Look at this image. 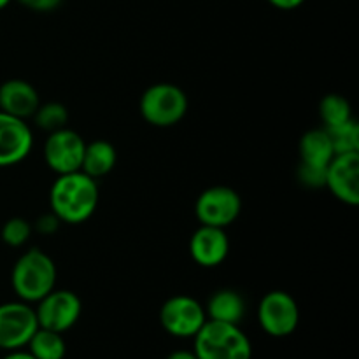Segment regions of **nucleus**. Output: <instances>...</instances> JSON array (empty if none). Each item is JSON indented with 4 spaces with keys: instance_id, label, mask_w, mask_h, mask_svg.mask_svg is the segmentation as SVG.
<instances>
[{
    "instance_id": "nucleus-1",
    "label": "nucleus",
    "mask_w": 359,
    "mask_h": 359,
    "mask_svg": "<svg viewBox=\"0 0 359 359\" xmlns=\"http://www.w3.org/2000/svg\"><path fill=\"white\" fill-rule=\"evenodd\" d=\"M49 203L60 223H84L98 205L97 179L83 170L58 175L49 191Z\"/></svg>"
},
{
    "instance_id": "nucleus-2",
    "label": "nucleus",
    "mask_w": 359,
    "mask_h": 359,
    "mask_svg": "<svg viewBox=\"0 0 359 359\" xmlns=\"http://www.w3.org/2000/svg\"><path fill=\"white\" fill-rule=\"evenodd\" d=\"M11 284L21 302L37 304L49 291L55 290V262L41 249H28L14 263L13 272H11Z\"/></svg>"
},
{
    "instance_id": "nucleus-3",
    "label": "nucleus",
    "mask_w": 359,
    "mask_h": 359,
    "mask_svg": "<svg viewBox=\"0 0 359 359\" xmlns=\"http://www.w3.org/2000/svg\"><path fill=\"white\" fill-rule=\"evenodd\" d=\"M193 353L198 359H251L252 346L238 325L207 319L195 337Z\"/></svg>"
},
{
    "instance_id": "nucleus-4",
    "label": "nucleus",
    "mask_w": 359,
    "mask_h": 359,
    "mask_svg": "<svg viewBox=\"0 0 359 359\" xmlns=\"http://www.w3.org/2000/svg\"><path fill=\"white\" fill-rule=\"evenodd\" d=\"M188 105V97L181 88L170 83H158L147 88L140 97V114L149 125L168 128L184 118Z\"/></svg>"
},
{
    "instance_id": "nucleus-5",
    "label": "nucleus",
    "mask_w": 359,
    "mask_h": 359,
    "mask_svg": "<svg viewBox=\"0 0 359 359\" xmlns=\"http://www.w3.org/2000/svg\"><path fill=\"white\" fill-rule=\"evenodd\" d=\"M258 321L263 332L273 339H284L294 333L300 323V311L286 291H270L258 305Z\"/></svg>"
},
{
    "instance_id": "nucleus-6",
    "label": "nucleus",
    "mask_w": 359,
    "mask_h": 359,
    "mask_svg": "<svg viewBox=\"0 0 359 359\" xmlns=\"http://www.w3.org/2000/svg\"><path fill=\"white\" fill-rule=\"evenodd\" d=\"M39 323L35 309L27 302H7L0 305V349L21 351L28 346Z\"/></svg>"
},
{
    "instance_id": "nucleus-7",
    "label": "nucleus",
    "mask_w": 359,
    "mask_h": 359,
    "mask_svg": "<svg viewBox=\"0 0 359 359\" xmlns=\"http://www.w3.org/2000/svg\"><path fill=\"white\" fill-rule=\"evenodd\" d=\"M205 307L188 294L172 297L161 305V326L168 335L177 339H193L205 325Z\"/></svg>"
},
{
    "instance_id": "nucleus-8",
    "label": "nucleus",
    "mask_w": 359,
    "mask_h": 359,
    "mask_svg": "<svg viewBox=\"0 0 359 359\" xmlns=\"http://www.w3.org/2000/svg\"><path fill=\"white\" fill-rule=\"evenodd\" d=\"M81 298L70 290H53L37 302L35 316L39 328L65 333L81 318Z\"/></svg>"
},
{
    "instance_id": "nucleus-9",
    "label": "nucleus",
    "mask_w": 359,
    "mask_h": 359,
    "mask_svg": "<svg viewBox=\"0 0 359 359\" xmlns=\"http://www.w3.org/2000/svg\"><path fill=\"white\" fill-rule=\"evenodd\" d=\"M242 210V200L235 189L228 186H212L200 193L195 203V214L200 224L226 228Z\"/></svg>"
},
{
    "instance_id": "nucleus-10",
    "label": "nucleus",
    "mask_w": 359,
    "mask_h": 359,
    "mask_svg": "<svg viewBox=\"0 0 359 359\" xmlns=\"http://www.w3.org/2000/svg\"><path fill=\"white\" fill-rule=\"evenodd\" d=\"M86 142L70 128L49 133L44 142V161L55 174H70L81 170Z\"/></svg>"
},
{
    "instance_id": "nucleus-11",
    "label": "nucleus",
    "mask_w": 359,
    "mask_h": 359,
    "mask_svg": "<svg viewBox=\"0 0 359 359\" xmlns=\"http://www.w3.org/2000/svg\"><path fill=\"white\" fill-rule=\"evenodd\" d=\"M326 188L340 202L351 207L359 203V153L335 154L326 168Z\"/></svg>"
},
{
    "instance_id": "nucleus-12",
    "label": "nucleus",
    "mask_w": 359,
    "mask_h": 359,
    "mask_svg": "<svg viewBox=\"0 0 359 359\" xmlns=\"http://www.w3.org/2000/svg\"><path fill=\"white\" fill-rule=\"evenodd\" d=\"M34 147V133L25 119L0 111V168L23 161Z\"/></svg>"
},
{
    "instance_id": "nucleus-13",
    "label": "nucleus",
    "mask_w": 359,
    "mask_h": 359,
    "mask_svg": "<svg viewBox=\"0 0 359 359\" xmlns=\"http://www.w3.org/2000/svg\"><path fill=\"white\" fill-rule=\"evenodd\" d=\"M230 241L224 228L202 224L189 241V255L196 265L203 269H216L226 259Z\"/></svg>"
},
{
    "instance_id": "nucleus-14",
    "label": "nucleus",
    "mask_w": 359,
    "mask_h": 359,
    "mask_svg": "<svg viewBox=\"0 0 359 359\" xmlns=\"http://www.w3.org/2000/svg\"><path fill=\"white\" fill-rule=\"evenodd\" d=\"M41 105L37 90L28 81L9 79L0 84V111L27 121Z\"/></svg>"
},
{
    "instance_id": "nucleus-15",
    "label": "nucleus",
    "mask_w": 359,
    "mask_h": 359,
    "mask_svg": "<svg viewBox=\"0 0 359 359\" xmlns=\"http://www.w3.org/2000/svg\"><path fill=\"white\" fill-rule=\"evenodd\" d=\"M205 314L210 321L241 325L245 316V302L238 291L219 290L207 302Z\"/></svg>"
},
{
    "instance_id": "nucleus-16",
    "label": "nucleus",
    "mask_w": 359,
    "mask_h": 359,
    "mask_svg": "<svg viewBox=\"0 0 359 359\" xmlns=\"http://www.w3.org/2000/svg\"><path fill=\"white\" fill-rule=\"evenodd\" d=\"M298 151H300V161L323 165V167H328V163L335 156V149H333L332 139L326 128H314L305 132L298 144Z\"/></svg>"
},
{
    "instance_id": "nucleus-17",
    "label": "nucleus",
    "mask_w": 359,
    "mask_h": 359,
    "mask_svg": "<svg viewBox=\"0 0 359 359\" xmlns=\"http://www.w3.org/2000/svg\"><path fill=\"white\" fill-rule=\"evenodd\" d=\"M116 160H118V154H116L114 146L111 142H107V140H93V142L86 144V147H84L81 170L93 179L104 177L114 168Z\"/></svg>"
},
{
    "instance_id": "nucleus-18",
    "label": "nucleus",
    "mask_w": 359,
    "mask_h": 359,
    "mask_svg": "<svg viewBox=\"0 0 359 359\" xmlns=\"http://www.w3.org/2000/svg\"><path fill=\"white\" fill-rule=\"evenodd\" d=\"M27 347L35 359H63L67 354V344L62 333L46 328H37Z\"/></svg>"
},
{
    "instance_id": "nucleus-19",
    "label": "nucleus",
    "mask_w": 359,
    "mask_h": 359,
    "mask_svg": "<svg viewBox=\"0 0 359 359\" xmlns=\"http://www.w3.org/2000/svg\"><path fill=\"white\" fill-rule=\"evenodd\" d=\"M319 116L325 123V128H333L349 121L353 118V111L347 98H344L342 95L330 93L319 104Z\"/></svg>"
},
{
    "instance_id": "nucleus-20",
    "label": "nucleus",
    "mask_w": 359,
    "mask_h": 359,
    "mask_svg": "<svg viewBox=\"0 0 359 359\" xmlns=\"http://www.w3.org/2000/svg\"><path fill=\"white\" fill-rule=\"evenodd\" d=\"M326 132L332 139L335 154L359 153V125L354 118L339 126L326 128Z\"/></svg>"
},
{
    "instance_id": "nucleus-21",
    "label": "nucleus",
    "mask_w": 359,
    "mask_h": 359,
    "mask_svg": "<svg viewBox=\"0 0 359 359\" xmlns=\"http://www.w3.org/2000/svg\"><path fill=\"white\" fill-rule=\"evenodd\" d=\"M35 119V125L44 132L51 133L56 130H62L67 126L69 121V111L60 102H48V104H41L32 116Z\"/></svg>"
},
{
    "instance_id": "nucleus-22",
    "label": "nucleus",
    "mask_w": 359,
    "mask_h": 359,
    "mask_svg": "<svg viewBox=\"0 0 359 359\" xmlns=\"http://www.w3.org/2000/svg\"><path fill=\"white\" fill-rule=\"evenodd\" d=\"M30 235L32 226L23 217H11V219H7L4 223L2 231H0L4 244L11 245V248H21L23 244H27Z\"/></svg>"
},
{
    "instance_id": "nucleus-23",
    "label": "nucleus",
    "mask_w": 359,
    "mask_h": 359,
    "mask_svg": "<svg viewBox=\"0 0 359 359\" xmlns=\"http://www.w3.org/2000/svg\"><path fill=\"white\" fill-rule=\"evenodd\" d=\"M326 168L323 165H312L300 161L297 170L298 181L307 188H325L326 186Z\"/></svg>"
},
{
    "instance_id": "nucleus-24",
    "label": "nucleus",
    "mask_w": 359,
    "mask_h": 359,
    "mask_svg": "<svg viewBox=\"0 0 359 359\" xmlns=\"http://www.w3.org/2000/svg\"><path fill=\"white\" fill-rule=\"evenodd\" d=\"M18 2L35 13H51L62 6L63 0H18Z\"/></svg>"
},
{
    "instance_id": "nucleus-25",
    "label": "nucleus",
    "mask_w": 359,
    "mask_h": 359,
    "mask_svg": "<svg viewBox=\"0 0 359 359\" xmlns=\"http://www.w3.org/2000/svg\"><path fill=\"white\" fill-rule=\"evenodd\" d=\"M60 219L55 216V214H46L41 219L37 221V230L42 231V233H55L58 230Z\"/></svg>"
},
{
    "instance_id": "nucleus-26",
    "label": "nucleus",
    "mask_w": 359,
    "mask_h": 359,
    "mask_svg": "<svg viewBox=\"0 0 359 359\" xmlns=\"http://www.w3.org/2000/svg\"><path fill=\"white\" fill-rule=\"evenodd\" d=\"M266 2H269L270 6L276 7V9L293 11V9H297V7H300L305 0H266Z\"/></svg>"
},
{
    "instance_id": "nucleus-27",
    "label": "nucleus",
    "mask_w": 359,
    "mask_h": 359,
    "mask_svg": "<svg viewBox=\"0 0 359 359\" xmlns=\"http://www.w3.org/2000/svg\"><path fill=\"white\" fill-rule=\"evenodd\" d=\"M167 359H198L193 351H174L172 354H168Z\"/></svg>"
},
{
    "instance_id": "nucleus-28",
    "label": "nucleus",
    "mask_w": 359,
    "mask_h": 359,
    "mask_svg": "<svg viewBox=\"0 0 359 359\" xmlns=\"http://www.w3.org/2000/svg\"><path fill=\"white\" fill-rule=\"evenodd\" d=\"M2 359H35V358L32 356L30 353H23V351H13V353H9Z\"/></svg>"
},
{
    "instance_id": "nucleus-29",
    "label": "nucleus",
    "mask_w": 359,
    "mask_h": 359,
    "mask_svg": "<svg viewBox=\"0 0 359 359\" xmlns=\"http://www.w3.org/2000/svg\"><path fill=\"white\" fill-rule=\"evenodd\" d=\"M11 2H13V0H0V11H2V9H6V7L9 6Z\"/></svg>"
}]
</instances>
